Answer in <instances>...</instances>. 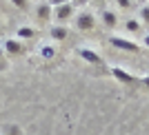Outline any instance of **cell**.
<instances>
[{"instance_id":"6da1fadb","label":"cell","mask_w":149,"mask_h":135,"mask_svg":"<svg viewBox=\"0 0 149 135\" xmlns=\"http://www.w3.org/2000/svg\"><path fill=\"white\" fill-rule=\"evenodd\" d=\"M51 16L56 18V22L60 27H65L69 22V18L74 16V5L71 2H67V5H60V7H54V11H51Z\"/></svg>"},{"instance_id":"7a4b0ae2","label":"cell","mask_w":149,"mask_h":135,"mask_svg":"<svg viewBox=\"0 0 149 135\" xmlns=\"http://www.w3.org/2000/svg\"><path fill=\"white\" fill-rule=\"evenodd\" d=\"M93 25H96V20H93V16L89 11H82V13L76 16V29L89 31V29H93Z\"/></svg>"},{"instance_id":"3957f363","label":"cell","mask_w":149,"mask_h":135,"mask_svg":"<svg viewBox=\"0 0 149 135\" xmlns=\"http://www.w3.org/2000/svg\"><path fill=\"white\" fill-rule=\"evenodd\" d=\"M111 44L113 47H118V49H125V51H138V44H134V42H129V40H125V38H118V36H113L111 38Z\"/></svg>"},{"instance_id":"277c9868","label":"cell","mask_w":149,"mask_h":135,"mask_svg":"<svg viewBox=\"0 0 149 135\" xmlns=\"http://www.w3.org/2000/svg\"><path fill=\"white\" fill-rule=\"evenodd\" d=\"M2 49H5L7 53H11V55H18V53H22V44H20L18 40H7V42L2 44Z\"/></svg>"},{"instance_id":"5b68a950","label":"cell","mask_w":149,"mask_h":135,"mask_svg":"<svg viewBox=\"0 0 149 135\" xmlns=\"http://www.w3.org/2000/svg\"><path fill=\"white\" fill-rule=\"evenodd\" d=\"M49 36L54 38V40H65V38L69 36V31H67V27H60V25H54L49 29Z\"/></svg>"},{"instance_id":"8992f818","label":"cell","mask_w":149,"mask_h":135,"mask_svg":"<svg viewBox=\"0 0 149 135\" xmlns=\"http://www.w3.org/2000/svg\"><path fill=\"white\" fill-rule=\"evenodd\" d=\"M78 53H80L82 60H87V62H93V64H98V62H100V55L96 53V51H91V49H80Z\"/></svg>"},{"instance_id":"52a82bcc","label":"cell","mask_w":149,"mask_h":135,"mask_svg":"<svg viewBox=\"0 0 149 135\" xmlns=\"http://www.w3.org/2000/svg\"><path fill=\"white\" fill-rule=\"evenodd\" d=\"M36 13H38V18H40V20H49V18H51V7L47 5V0H45V2H40V5H38Z\"/></svg>"},{"instance_id":"ba28073f","label":"cell","mask_w":149,"mask_h":135,"mask_svg":"<svg viewBox=\"0 0 149 135\" xmlns=\"http://www.w3.org/2000/svg\"><path fill=\"white\" fill-rule=\"evenodd\" d=\"M16 36H20L22 40H31V38L36 36V29H31V27H20V29L16 31Z\"/></svg>"},{"instance_id":"9c48e42d","label":"cell","mask_w":149,"mask_h":135,"mask_svg":"<svg viewBox=\"0 0 149 135\" xmlns=\"http://www.w3.org/2000/svg\"><path fill=\"white\" fill-rule=\"evenodd\" d=\"M111 73L116 75V78H118L120 82H134V78H131L129 73H125L123 69H111Z\"/></svg>"},{"instance_id":"30bf717a","label":"cell","mask_w":149,"mask_h":135,"mask_svg":"<svg viewBox=\"0 0 149 135\" xmlns=\"http://www.w3.org/2000/svg\"><path fill=\"white\" fill-rule=\"evenodd\" d=\"M102 20L107 27H116V13L113 11H102Z\"/></svg>"},{"instance_id":"8fae6325","label":"cell","mask_w":149,"mask_h":135,"mask_svg":"<svg viewBox=\"0 0 149 135\" xmlns=\"http://www.w3.org/2000/svg\"><path fill=\"white\" fill-rule=\"evenodd\" d=\"M40 53H42V58H47V60H49V58H54L56 49H54V47H49V44H45L42 49H40Z\"/></svg>"},{"instance_id":"7c38bea8","label":"cell","mask_w":149,"mask_h":135,"mask_svg":"<svg viewBox=\"0 0 149 135\" xmlns=\"http://www.w3.org/2000/svg\"><path fill=\"white\" fill-rule=\"evenodd\" d=\"M127 29L129 31H138L140 29V22H138V20H127Z\"/></svg>"},{"instance_id":"4fadbf2b","label":"cell","mask_w":149,"mask_h":135,"mask_svg":"<svg viewBox=\"0 0 149 135\" xmlns=\"http://www.w3.org/2000/svg\"><path fill=\"white\" fill-rule=\"evenodd\" d=\"M140 18H143V22L149 25V7H143V9H140Z\"/></svg>"},{"instance_id":"5bb4252c","label":"cell","mask_w":149,"mask_h":135,"mask_svg":"<svg viewBox=\"0 0 149 135\" xmlns=\"http://www.w3.org/2000/svg\"><path fill=\"white\" fill-rule=\"evenodd\" d=\"M69 0H47V5L49 7H60V5H67Z\"/></svg>"},{"instance_id":"9a60e30c","label":"cell","mask_w":149,"mask_h":135,"mask_svg":"<svg viewBox=\"0 0 149 135\" xmlns=\"http://www.w3.org/2000/svg\"><path fill=\"white\" fill-rule=\"evenodd\" d=\"M118 7H123V9H129V7H134V0H118Z\"/></svg>"},{"instance_id":"2e32d148","label":"cell","mask_w":149,"mask_h":135,"mask_svg":"<svg viewBox=\"0 0 149 135\" xmlns=\"http://www.w3.org/2000/svg\"><path fill=\"white\" fill-rule=\"evenodd\" d=\"M11 2L18 7V9H27V0H11Z\"/></svg>"},{"instance_id":"e0dca14e","label":"cell","mask_w":149,"mask_h":135,"mask_svg":"<svg viewBox=\"0 0 149 135\" xmlns=\"http://www.w3.org/2000/svg\"><path fill=\"white\" fill-rule=\"evenodd\" d=\"M85 2H87V0H71V5H78V7H82Z\"/></svg>"},{"instance_id":"ac0fdd59","label":"cell","mask_w":149,"mask_h":135,"mask_svg":"<svg viewBox=\"0 0 149 135\" xmlns=\"http://www.w3.org/2000/svg\"><path fill=\"white\" fill-rule=\"evenodd\" d=\"M145 44H147V47H149V36H145Z\"/></svg>"},{"instance_id":"d6986e66","label":"cell","mask_w":149,"mask_h":135,"mask_svg":"<svg viewBox=\"0 0 149 135\" xmlns=\"http://www.w3.org/2000/svg\"><path fill=\"white\" fill-rule=\"evenodd\" d=\"M145 84H147V86H149V78H147V80H145Z\"/></svg>"},{"instance_id":"ffe728a7","label":"cell","mask_w":149,"mask_h":135,"mask_svg":"<svg viewBox=\"0 0 149 135\" xmlns=\"http://www.w3.org/2000/svg\"><path fill=\"white\" fill-rule=\"evenodd\" d=\"M2 51H5V49H2V47H0V55H2Z\"/></svg>"}]
</instances>
